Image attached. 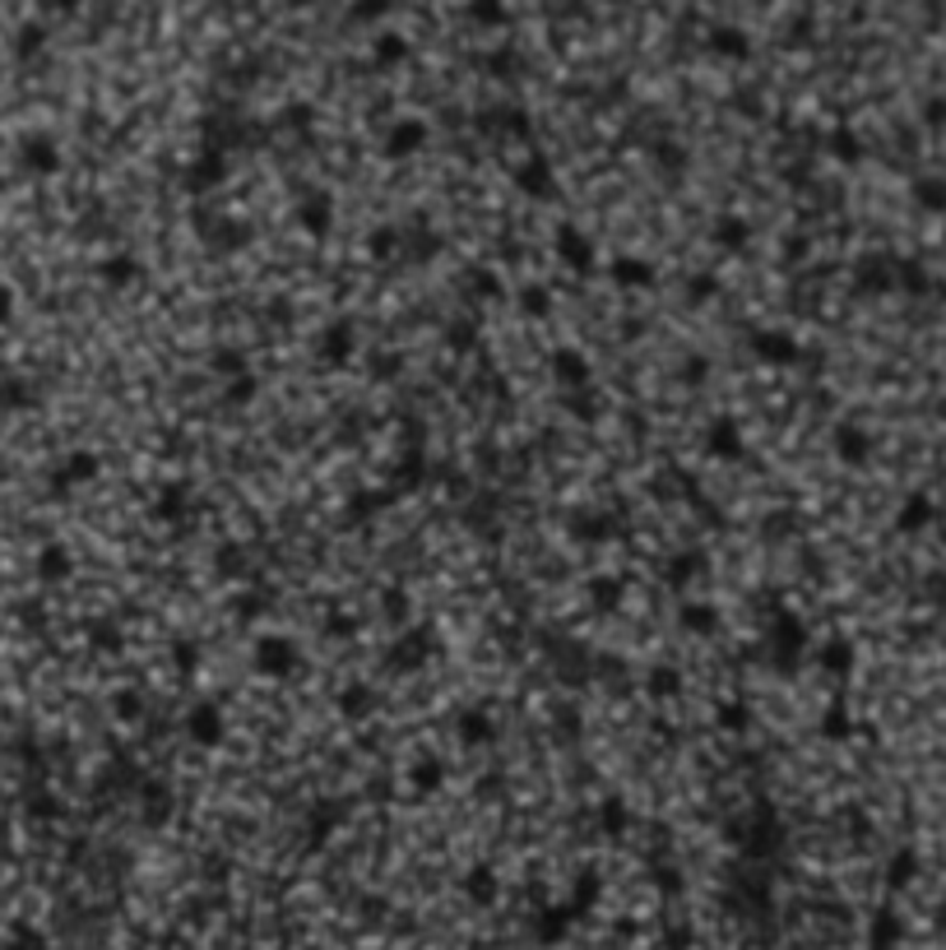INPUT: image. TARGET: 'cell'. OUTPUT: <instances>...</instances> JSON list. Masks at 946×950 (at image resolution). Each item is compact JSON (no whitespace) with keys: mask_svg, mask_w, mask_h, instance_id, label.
Returning a JSON list of instances; mask_svg holds the SVG:
<instances>
[{"mask_svg":"<svg viewBox=\"0 0 946 950\" xmlns=\"http://www.w3.org/2000/svg\"><path fill=\"white\" fill-rule=\"evenodd\" d=\"M706 46L724 61H747L751 56V38L742 29H734V23H715V29L706 33Z\"/></svg>","mask_w":946,"mask_h":950,"instance_id":"cell-1","label":"cell"},{"mask_svg":"<svg viewBox=\"0 0 946 950\" xmlns=\"http://www.w3.org/2000/svg\"><path fill=\"white\" fill-rule=\"evenodd\" d=\"M465 10H469L474 23H482V29H497V23H506V14H511L506 10V0H469Z\"/></svg>","mask_w":946,"mask_h":950,"instance_id":"cell-2","label":"cell"},{"mask_svg":"<svg viewBox=\"0 0 946 950\" xmlns=\"http://www.w3.org/2000/svg\"><path fill=\"white\" fill-rule=\"evenodd\" d=\"M408 56V42L399 33H381L376 38V65H399Z\"/></svg>","mask_w":946,"mask_h":950,"instance_id":"cell-3","label":"cell"},{"mask_svg":"<svg viewBox=\"0 0 946 950\" xmlns=\"http://www.w3.org/2000/svg\"><path fill=\"white\" fill-rule=\"evenodd\" d=\"M423 144V126L418 121H404V126H395V135H391V149L395 154H408V149H418Z\"/></svg>","mask_w":946,"mask_h":950,"instance_id":"cell-4","label":"cell"},{"mask_svg":"<svg viewBox=\"0 0 946 950\" xmlns=\"http://www.w3.org/2000/svg\"><path fill=\"white\" fill-rule=\"evenodd\" d=\"M385 10H391V0H353V6H349L353 23H372V19H381Z\"/></svg>","mask_w":946,"mask_h":950,"instance_id":"cell-5","label":"cell"},{"mask_svg":"<svg viewBox=\"0 0 946 950\" xmlns=\"http://www.w3.org/2000/svg\"><path fill=\"white\" fill-rule=\"evenodd\" d=\"M918 200H924L928 209H946V181H937V177L918 181Z\"/></svg>","mask_w":946,"mask_h":950,"instance_id":"cell-6","label":"cell"},{"mask_svg":"<svg viewBox=\"0 0 946 950\" xmlns=\"http://www.w3.org/2000/svg\"><path fill=\"white\" fill-rule=\"evenodd\" d=\"M924 520H928V501H909V510H905V529L924 524Z\"/></svg>","mask_w":946,"mask_h":950,"instance_id":"cell-7","label":"cell"},{"mask_svg":"<svg viewBox=\"0 0 946 950\" xmlns=\"http://www.w3.org/2000/svg\"><path fill=\"white\" fill-rule=\"evenodd\" d=\"M56 6H61V10H75V6H80V0H56Z\"/></svg>","mask_w":946,"mask_h":950,"instance_id":"cell-8","label":"cell"},{"mask_svg":"<svg viewBox=\"0 0 946 950\" xmlns=\"http://www.w3.org/2000/svg\"><path fill=\"white\" fill-rule=\"evenodd\" d=\"M288 6H315V0H288Z\"/></svg>","mask_w":946,"mask_h":950,"instance_id":"cell-9","label":"cell"}]
</instances>
